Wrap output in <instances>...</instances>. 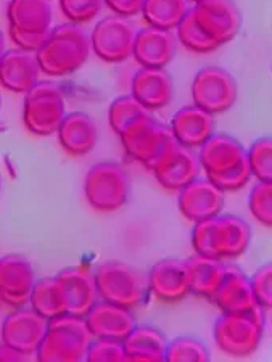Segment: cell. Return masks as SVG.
Masks as SVG:
<instances>
[{"mask_svg": "<svg viewBox=\"0 0 272 362\" xmlns=\"http://www.w3.org/2000/svg\"><path fill=\"white\" fill-rule=\"evenodd\" d=\"M219 259H235L245 253L252 242V227L235 214L216 216Z\"/></svg>", "mask_w": 272, "mask_h": 362, "instance_id": "obj_27", "label": "cell"}, {"mask_svg": "<svg viewBox=\"0 0 272 362\" xmlns=\"http://www.w3.org/2000/svg\"><path fill=\"white\" fill-rule=\"evenodd\" d=\"M264 309L250 313H223L214 324V341L218 348L232 358H248L256 351L263 338Z\"/></svg>", "mask_w": 272, "mask_h": 362, "instance_id": "obj_4", "label": "cell"}, {"mask_svg": "<svg viewBox=\"0 0 272 362\" xmlns=\"http://www.w3.org/2000/svg\"><path fill=\"white\" fill-rule=\"evenodd\" d=\"M190 293L211 300L225 276L223 259L196 255L185 261Z\"/></svg>", "mask_w": 272, "mask_h": 362, "instance_id": "obj_28", "label": "cell"}, {"mask_svg": "<svg viewBox=\"0 0 272 362\" xmlns=\"http://www.w3.org/2000/svg\"><path fill=\"white\" fill-rule=\"evenodd\" d=\"M239 97L237 81L221 66H205L192 81V100L213 116L223 115L234 107Z\"/></svg>", "mask_w": 272, "mask_h": 362, "instance_id": "obj_8", "label": "cell"}, {"mask_svg": "<svg viewBox=\"0 0 272 362\" xmlns=\"http://www.w3.org/2000/svg\"><path fill=\"white\" fill-rule=\"evenodd\" d=\"M88 362H124L127 356L124 351V343L113 338H94L90 341L88 354Z\"/></svg>", "mask_w": 272, "mask_h": 362, "instance_id": "obj_38", "label": "cell"}, {"mask_svg": "<svg viewBox=\"0 0 272 362\" xmlns=\"http://www.w3.org/2000/svg\"><path fill=\"white\" fill-rule=\"evenodd\" d=\"M247 158V151L239 140L227 134H213L200 147L199 160L205 174H216L239 165Z\"/></svg>", "mask_w": 272, "mask_h": 362, "instance_id": "obj_25", "label": "cell"}, {"mask_svg": "<svg viewBox=\"0 0 272 362\" xmlns=\"http://www.w3.org/2000/svg\"><path fill=\"white\" fill-rule=\"evenodd\" d=\"M200 160L192 148L176 144L167 153L153 166L156 182L165 190L177 194L185 185L199 177Z\"/></svg>", "mask_w": 272, "mask_h": 362, "instance_id": "obj_15", "label": "cell"}, {"mask_svg": "<svg viewBox=\"0 0 272 362\" xmlns=\"http://www.w3.org/2000/svg\"><path fill=\"white\" fill-rule=\"evenodd\" d=\"M131 93L148 112L167 107L175 98V81L166 68H141L131 83Z\"/></svg>", "mask_w": 272, "mask_h": 362, "instance_id": "obj_18", "label": "cell"}, {"mask_svg": "<svg viewBox=\"0 0 272 362\" xmlns=\"http://www.w3.org/2000/svg\"><path fill=\"white\" fill-rule=\"evenodd\" d=\"M90 36L81 25L66 23L52 29L45 42L36 52L44 74L52 78H65L76 73L89 60Z\"/></svg>", "mask_w": 272, "mask_h": 362, "instance_id": "obj_1", "label": "cell"}, {"mask_svg": "<svg viewBox=\"0 0 272 362\" xmlns=\"http://www.w3.org/2000/svg\"><path fill=\"white\" fill-rule=\"evenodd\" d=\"M103 0H60V8L69 23L85 25L100 13Z\"/></svg>", "mask_w": 272, "mask_h": 362, "instance_id": "obj_39", "label": "cell"}, {"mask_svg": "<svg viewBox=\"0 0 272 362\" xmlns=\"http://www.w3.org/2000/svg\"><path fill=\"white\" fill-rule=\"evenodd\" d=\"M147 113H150L148 110L132 93H129V95H121L114 98L112 105H110L108 124L119 136L127 126Z\"/></svg>", "mask_w": 272, "mask_h": 362, "instance_id": "obj_32", "label": "cell"}, {"mask_svg": "<svg viewBox=\"0 0 272 362\" xmlns=\"http://www.w3.org/2000/svg\"><path fill=\"white\" fill-rule=\"evenodd\" d=\"M190 240H192V248L196 255L219 259L216 218L203 219L195 223Z\"/></svg>", "mask_w": 272, "mask_h": 362, "instance_id": "obj_35", "label": "cell"}, {"mask_svg": "<svg viewBox=\"0 0 272 362\" xmlns=\"http://www.w3.org/2000/svg\"><path fill=\"white\" fill-rule=\"evenodd\" d=\"M47 317L40 316L32 308H20L4 319L0 340L15 351L30 358L36 356L45 334L49 330Z\"/></svg>", "mask_w": 272, "mask_h": 362, "instance_id": "obj_10", "label": "cell"}, {"mask_svg": "<svg viewBox=\"0 0 272 362\" xmlns=\"http://www.w3.org/2000/svg\"><path fill=\"white\" fill-rule=\"evenodd\" d=\"M65 116L66 100L59 84L50 83V81H39L25 93L23 122L34 136H54Z\"/></svg>", "mask_w": 272, "mask_h": 362, "instance_id": "obj_6", "label": "cell"}, {"mask_svg": "<svg viewBox=\"0 0 272 362\" xmlns=\"http://www.w3.org/2000/svg\"><path fill=\"white\" fill-rule=\"evenodd\" d=\"M0 107H2V95H0Z\"/></svg>", "mask_w": 272, "mask_h": 362, "instance_id": "obj_46", "label": "cell"}, {"mask_svg": "<svg viewBox=\"0 0 272 362\" xmlns=\"http://www.w3.org/2000/svg\"><path fill=\"white\" fill-rule=\"evenodd\" d=\"M5 54H7V37H5L4 29L0 28V60Z\"/></svg>", "mask_w": 272, "mask_h": 362, "instance_id": "obj_43", "label": "cell"}, {"mask_svg": "<svg viewBox=\"0 0 272 362\" xmlns=\"http://www.w3.org/2000/svg\"><path fill=\"white\" fill-rule=\"evenodd\" d=\"M36 274L31 261L21 255L0 258V300L8 308L20 309L30 305Z\"/></svg>", "mask_w": 272, "mask_h": 362, "instance_id": "obj_12", "label": "cell"}, {"mask_svg": "<svg viewBox=\"0 0 272 362\" xmlns=\"http://www.w3.org/2000/svg\"><path fill=\"white\" fill-rule=\"evenodd\" d=\"M225 194L210 179L196 177L177 192V206L185 219L199 221L216 218L224 208Z\"/></svg>", "mask_w": 272, "mask_h": 362, "instance_id": "obj_13", "label": "cell"}, {"mask_svg": "<svg viewBox=\"0 0 272 362\" xmlns=\"http://www.w3.org/2000/svg\"><path fill=\"white\" fill-rule=\"evenodd\" d=\"M2 305H4V301H2V300H0V308H2Z\"/></svg>", "mask_w": 272, "mask_h": 362, "instance_id": "obj_47", "label": "cell"}, {"mask_svg": "<svg viewBox=\"0 0 272 362\" xmlns=\"http://www.w3.org/2000/svg\"><path fill=\"white\" fill-rule=\"evenodd\" d=\"M177 42L175 31L147 26L136 34L132 57L143 68H166L176 57Z\"/></svg>", "mask_w": 272, "mask_h": 362, "instance_id": "obj_16", "label": "cell"}, {"mask_svg": "<svg viewBox=\"0 0 272 362\" xmlns=\"http://www.w3.org/2000/svg\"><path fill=\"white\" fill-rule=\"evenodd\" d=\"M61 148L71 156H85L95 148L98 142V127L95 121L84 112L66 113L57 131Z\"/></svg>", "mask_w": 272, "mask_h": 362, "instance_id": "obj_22", "label": "cell"}, {"mask_svg": "<svg viewBox=\"0 0 272 362\" xmlns=\"http://www.w3.org/2000/svg\"><path fill=\"white\" fill-rule=\"evenodd\" d=\"M192 13L196 23L219 45L230 42L240 33L242 13L234 0H200Z\"/></svg>", "mask_w": 272, "mask_h": 362, "instance_id": "obj_11", "label": "cell"}, {"mask_svg": "<svg viewBox=\"0 0 272 362\" xmlns=\"http://www.w3.org/2000/svg\"><path fill=\"white\" fill-rule=\"evenodd\" d=\"M98 298L127 309H136L148 295V279L123 261H107L95 269Z\"/></svg>", "mask_w": 272, "mask_h": 362, "instance_id": "obj_3", "label": "cell"}, {"mask_svg": "<svg viewBox=\"0 0 272 362\" xmlns=\"http://www.w3.org/2000/svg\"><path fill=\"white\" fill-rule=\"evenodd\" d=\"M30 305L34 311H37L40 316L47 317L49 320L66 314L65 300H63L57 276L36 280L31 291Z\"/></svg>", "mask_w": 272, "mask_h": 362, "instance_id": "obj_30", "label": "cell"}, {"mask_svg": "<svg viewBox=\"0 0 272 362\" xmlns=\"http://www.w3.org/2000/svg\"><path fill=\"white\" fill-rule=\"evenodd\" d=\"M250 280L258 306L272 311V262L256 269Z\"/></svg>", "mask_w": 272, "mask_h": 362, "instance_id": "obj_40", "label": "cell"}, {"mask_svg": "<svg viewBox=\"0 0 272 362\" xmlns=\"http://www.w3.org/2000/svg\"><path fill=\"white\" fill-rule=\"evenodd\" d=\"M8 29L28 34H49L54 21L50 0H10Z\"/></svg>", "mask_w": 272, "mask_h": 362, "instance_id": "obj_24", "label": "cell"}, {"mask_svg": "<svg viewBox=\"0 0 272 362\" xmlns=\"http://www.w3.org/2000/svg\"><path fill=\"white\" fill-rule=\"evenodd\" d=\"M57 280L65 300L66 314L85 317V314L98 301L95 274L89 267L69 266L60 271Z\"/></svg>", "mask_w": 272, "mask_h": 362, "instance_id": "obj_14", "label": "cell"}, {"mask_svg": "<svg viewBox=\"0 0 272 362\" xmlns=\"http://www.w3.org/2000/svg\"><path fill=\"white\" fill-rule=\"evenodd\" d=\"M221 313H250L259 308L248 279L237 266H225V276L216 293L211 298Z\"/></svg>", "mask_w": 272, "mask_h": 362, "instance_id": "obj_21", "label": "cell"}, {"mask_svg": "<svg viewBox=\"0 0 272 362\" xmlns=\"http://www.w3.org/2000/svg\"><path fill=\"white\" fill-rule=\"evenodd\" d=\"M40 65L36 52L23 49L7 50L0 60V86L13 93H26L39 83Z\"/></svg>", "mask_w": 272, "mask_h": 362, "instance_id": "obj_19", "label": "cell"}, {"mask_svg": "<svg viewBox=\"0 0 272 362\" xmlns=\"http://www.w3.org/2000/svg\"><path fill=\"white\" fill-rule=\"evenodd\" d=\"M0 189H2V176H0Z\"/></svg>", "mask_w": 272, "mask_h": 362, "instance_id": "obj_45", "label": "cell"}, {"mask_svg": "<svg viewBox=\"0 0 272 362\" xmlns=\"http://www.w3.org/2000/svg\"><path fill=\"white\" fill-rule=\"evenodd\" d=\"M103 2H105L107 7L112 10L114 15L131 18V16L142 13L146 0H103Z\"/></svg>", "mask_w": 272, "mask_h": 362, "instance_id": "obj_42", "label": "cell"}, {"mask_svg": "<svg viewBox=\"0 0 272 362\" xmlns=\"http://www.w3.org/2000/svg\"><path fill=\"white\" fill-rule=\"evenodd\" d=\"M136 28L119 15L100 20L90 34L92 52L105 63H124L132 57L136 42Z\"/></svg>", "mask_w": 272, "mask_h": 362, "instance_id": "obj_9", "label": "cell"}, {"mask_svg": "<svg viewBox=\"0 0 272 362\" xmlns=\"http://www.w3.org/2000/svg\"><path fill=\"white\" fill-rule=\"evenodd\" d=\"M189 10V0H146L141 15L148 26L175 31Z\"/></svg>", "mask_w": 272, "mask_h": 362, "instance_id": "obj_29", "label": "cell"}, {"mask_svg": "<svg viewBox=\"0 0 272 362\" xmlns=\"http://www.w3.org/2000/svg\"><path fill=\"white\" fill-rule=\"evenodd\" d=\"M10 39L18 49L28 50V52H37L40 45L45 42L49 34H28V33H20L15 31V29H8Z\"/></svg>", "mask_w": 272, "mask_h": 362, "instance_id": "obj_41", "label": "cell"}, {"mask_svg": "<svg viewBox=\"0 0 272 362\" xmlns=\"http://www.w3.org/2000/svg\"><path fill=\"white\" fill-rule=\"evenodd\" d=\"M129 194L131 180L119 163H97L85 174V200L98 213L118 211L129 200Z\"/></svg>", "mask_w": 272, "mask_h": 362, "instance_id": "obj_7", "label": "cell"}, {"mask_svg": "<svg viewBox=\"0 0 272 362\" xmlns=\"http://www.w3.org/2000/svg\"><path fill=\"white\" fill-rule=\"evenodd\" d=\"M167 362H208L210 351L203 341L194 337H177L167 341L166 348Z\"/></svg>", "mask_w": 272, "mask_h": 362, "instance_id": "obj_33", "label": "cell"}, {"mask_svg": "<svg viewBox=\"0 0 272 362\" xmlns=\"http://www.w3.org/2000/svg\"><path fill=\"white\" fill-rule=\"evenodd\" d=\"M127 361L132 362H163L166 361L167 340L163 332L153 325H136L124 338Z\"/></svg>", "mask_w": 272, "mask_h": 362, "instance_id": "obj_26", "label": "cell"}, {"mask_svg": "<svg viewBox=\"0 0 272 362\" xmlns=\"http://www.w3.org/2000/svg\"><path fill=\"white\" fill-rule=\"evenodd\" d=\"M171 131L182 147L200 148L214 134V116L196 105H189L175 115Z\"/></svg>", "mask_w": 272, "mask_h": 362, "instance_id": "obj_23", "label": "cell"}, {"mask_svg": "<svg viewBox=\"0 0 272 362\" xmlns=\"http://www.w3.org/2000/svg\"><path fill=\"white\" fill-rule=\"evenodd\" d=\"M206 177L210 179L214 185H218L224 194H230V192L242 190L243 187L250 182L253 174H252L250 165H248V160L245 158L237 166L227 169V171L206 174Z\"/></svg>", "mask_w": 272, "mask_h": 362, "instance_id": "obj_36", "label": "cell"}, {"mask_svg": "<svg viewBox=\"0 0 272 362\" xmlns=\"http://www.w3.org/2000/svg\"><path fill=\"white\" fill-rule=\"evenodd\" d=\"M176 36L179 44L184 45L189 52H194V54H211V52L221 47L196 23L192 8L184 16V20L179 23V26L176 28Z\"/></svg>", "mask_w": 272, "mask_h": 362, "instance_id": "obj_31", "label": "cell"}, {"mask_svg": "<svg viewBox=\"0 0 272 362\" xmlns=\"http://www.w3.org/2000/svg\"><path fill=\"white\" fill-rule=\"evenodd\" d=\"M94 340L85 317L61 314L50 319L49 330L36 353L39 362L85 361L89 344Z\"/></svg>", "mask_w": 272, "mask_h": 362, "instance_id": "obj_2", "label": "cell"}, {"mask_svg": "<svg viewBox=\"0 0 272 362\" xmlns=\"http://www.w3.org/2000/svg\"><path fill=\"white\" fill-rule=\"evenodd\" d=\"M148 291L161 303H177L190 293L187 264L182 259L158 261L148 272Z\"/></svg>", "mask_w": 272, "mask_h": 362, "instance_id": "obj_17", "label": "cell"}, {"mask_svg": "<svg viewBox=\"0 0 272 362\" xmlns=\"http://www.w3.org/2000/svg\"><path fill=\"white\" fill-rule=\"evenodd\" d=\"M85 322L94 338H113L121 341H124L137 325L132 309L107 301H97L85 314Z\"/></svg>", "mask_w": 272, "mask_h": 362, "instance_id": "obj_20", "label": "cell"}, {"mask_svg": "<svg viewBox=\"0 0 272 362\" xmlns=\"http://www.w3.org/2000/svg\"><path fill=\"white\" fill-rule=\"evenodd\" d=\"M119 139L127 156L148 169H153L156 163L177 144L171 126L161 124L150 113L127 126L123 134H119Z\"/></svg>", "mask_w": 272, "mask_h": 362, "instance_id": "obj_5", "label": "cell"}, {"mask_svg": "<svg viewBox=\"0 0 272 362\" xmlns=\"http://www.w3.org/2000/svg\"><path fill=\"white\" fill-rule=\"evenodd\" d=\"M248 208L259 224L272 227V182H258L253 187Z\"/></svg>", "mask_w": 272, "mask_h": 362, "instance_id": "obj_37", "label": "cell"}, {"mask_svg": "<svg viewBox=\"0 0 272 362\" xmlns=\"http://www.w3.org/2000/svg\"><path fill=\"white\" fill-rule=\"evenodd\" d=\"M247 160L258 182H272V137H261L250 145Z\"/></svg>", "mask_w": 272, "mask_h": 362, "instance_id": "obj_34", "label": "cell"}, {"mask_svg": "<svg viewBox=\"0 0 272 362\" xmlns=\"http://www.w3.org/2000/svg\"><path fill=\"white\" fill-rule=\"evenodd\" d=\"M189 2H194V4H196V2H200V0H189Z\"/></svg>", "mask_w": 272, "mask_h": 362, "instance_id": "obj_44", "label": "cell"}]
</instances>
